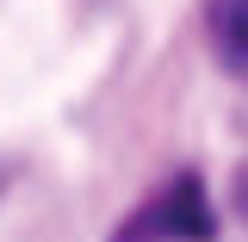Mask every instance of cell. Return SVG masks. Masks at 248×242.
Listing matches in <instances>:
<instances>
[{
    "label": "cell",
    "mask_w": 248,
    "mask_h": 242,
    "mask_svg": "<svg viewBox=\"0 0 248 242\" xmlns=\"http://www.w3.org/2000/svg\"><path fill=\"white\" fill-rule=\"evenodd\" d=\"M211 236H217V211L205 199V180L199 174L168 180L155 199H143L112 230V242H211Z\"/></svg>",
    "instance_id": "obj_1"
},
{
    "label": "cell",
    "mask_w": 248,
    "mask_h": 242,
    "mask_svg": "<svg viewBox=\"0 0 248 242\" xmlns=\"http://www.w3.org/2000/svg\"><path fill=\"white\" fill-rule=\"evenodd\" d=\"M236 205H242V211H248V174H242V180H236Z\"/></svg>",
    "instance_id": "obj_3"
},
{
    "label": "cell",
    "mask_w": 248,
    "mask_h": 242,
    "mask_svg": "<svg viewBox=\"0 0 248 242\" xmlns=\"http://www.w3.org/2000/svg\"><path fill=\"white\" fill-rule=\"evenodd\" d=\"M211 37L217 56L248 81V0H211Z\"/></svg>",
    "instance_id": "obj_2"
}]
</instances>
